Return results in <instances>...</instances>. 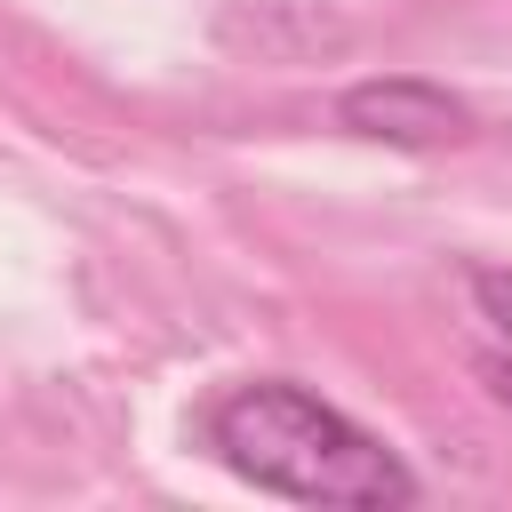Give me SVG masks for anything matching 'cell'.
Wrapping results in <instances>:
<instances>
[{
  "label": "cell",
  "instance_id": "cell-1",
  "mask_svg": "<svg viewBox=\"0 0 512 512\" xmlns=\"http://www.w3.org/2000/svg\"><path fill=\"white\" fill-rule=\"evenodd\" d=\"M200 440L224 456V472H240L248 488L288 496V504H328V512L416 504V472L368 424H352L336 400H320L312 384H288V376L224 384L200 416Z\"/></svg>",
  "mask_w": 512,
  "mask_h": 512
},
{
  "label": "cell",
  "instance_id": "cell-2",
  "mask_svg": "<svg viewBox=\"0 0 512 512\" xmlns=\"http://www.w3.org/2000/svg\"><path fill=\"white\" fill-rule=\"evenodd\" d=\"M336 120L368 144H392V152H448L472 136V104L448 96L440 80L424 72H384V80H352L336 96Z\"/></svg>",
  "mask_w": 512,
  "mask_h": 512
},
{
  "label": "cell",
  "instance_id": "cell-3",
  "mask_svg": "<svg viewBox=\"0 0 512 512\" xmlns=\"http://www.w3.org/2000/svg\"><path fill=\"white\" fill-rule=\"evenodd\" d=\"M472 304H480V312L504 328V344H512V272H504V264H480V272H472Z\"/></svg>",
  "mask_w": 512,
  "mask_h": 512
},
{
  "label": "cell",
  "instance_id": "cell-4",
  "mask_svg": "<svg viewBox=\"0 0 512 512\" xmlns=\"http://www.w3.org/2000/svg\"><path fill=\"white\" fill-rule=\"evenodd\" d=\"M480 384H488V392H496V400H504V408H512V344H504V352H488V360H480Z\"/></svg>",
  "mask_w": 512,
  "mask_h": 512
}]
</instances>
